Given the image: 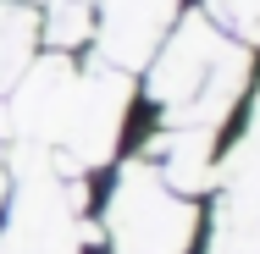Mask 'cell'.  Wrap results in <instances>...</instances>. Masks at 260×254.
<instances>
[{
  "label": "cell",
  "instance_id": "5b68a950",
  "mask_svg": "<svg viewBox=\"0 0 260 254\" xmlns=\"http://www.w3.org/2000/svg\"><path fill=\"white\" fill-rule=\"evenodd\" d=\"M205 17L233 33V45H260V0H205Z\"/></svg>",
  "mask_w": 260,
  "mask_h": 254
},
{
  "label": "cell",
  "instance_id": "ba28073f",
  "mask_svg": "<svg viewBox=\"0 0 260 254\" xmlns=\"http://www.w3.org/2000/svg\"><path fill=\"white\" fill-rule=\"evenodd\" d=\"M17 6H39V0H17Z\"/></svg>",
  "mask_w": 260,
  "mask_h": 254
},
{
  "label": "cell",
  "instance_id": "277c9868",
  "mask_svg": "<svg viewBox=\"0 0 260 254\" xmlns=\"http://www.w3.org/2000/svg\"><path fill=\"white\" fill-rule=\"evenodd\" d=\"M94 39V11L89 0H50L39 11V45H50L55 55H72L78 45Z\"/></svg>",
  "mask_w": 260,
  "mask_h": 254
},
{
  "label": "cell",
  "instance_id": "3957f363",
  "mask_svg": "<svg viewBox=\"0 0 260 254\" xmlns=\"http://www.w3.org/2000/svg\"><path fill=\"white\" fill-rule=\"evenodd\" d=\"M34 50H39V11L6 0L0 6V94L22 83V72L34 66Z\"/></svg>",
  "mask_w": 260,
  "mask_h": 254
},
{
  "label": "cell",
  "instance_id": "7a4b0ae2",
  "mask_svg": "<svg viewBox=\"0 0 260 254\" xmlns=\"http://www.w3.org/2000/svg\"><path fill=\"white\" fill-rule=\"evenodd\" d=\"M172 22H177V0H100L94 39L105 50V66L139 72L172 33Z\"/></svg>",
  "mask_w": 260,
  "mask_h": 254
},
{
  "label": "cell",
  "instance_id": "8992f818",
  "mask_svg": "<svg viewBox=\"0 0 260 254\" xmlns=\"http://www.w3.org/2000/svg\"><path fill=\"white\" fill-rule=\"evenodd\" d=\"M6 133H11V116H6V100H0V144H6Z\"/></svg>",
  "mask_w": 260,
  "mask_h": 254
},
{
  "label": "cell",
  "instance_id": "6da1fadb",
  "mask_svg": "<svg viewBox=\"0 0 260 254\" xmlns=\"http://www.w3.org/2000/svg\"><path fill=\"white\" fill-rule=\"evenodd\" d=\"M200 204L194 194H177L155 166L133 160L122 166L111 199H105V238L122 254H194Z\"/></svg>",
  "mask_w": 260,
  "mask_h": 254
},
{
  "label": "cell",
  "instance_id": "52a82bcc",
  "mask_svg": "<svg viewBox=\"0 0 260 254\" xmlns=\"http://www.w3.org/2000/svg\"><path fill=\"white\" fill-rule=\"evenodd\" d=\"M6 194H11V177H6V166H0V204H6Z\"/></svg>",
  "mask_w": 260,
  "mask_h": 254
}]
</instances>
